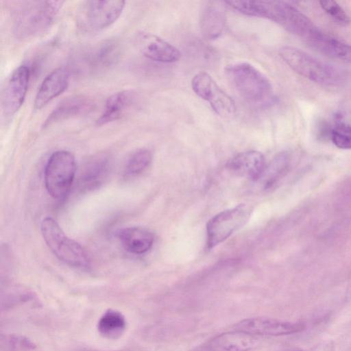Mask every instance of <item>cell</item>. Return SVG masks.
Listing matches in <instances>:
<instances>
[{
    "label": "cell",
    "mask_w": 351,
    "mask_h": 351,
    "mask_svg": "<svg viewBox=\"0 0 351 351\" xmlns=\"http://www.w3.org/2000/svg\"><path fill=\"white\" fill-rule=\"evenodd\" d=\"M63 3L60 1L23 2L13 17L15 37L26 40L43 34L53 23Z\"/></svg>",
    "instance_id": "obj_1"
},
{
    "label": "cell",
    "mask_w": 351,
    "mask_h": 351,
    "mask_svg": "<svg viewBox=\"0 0 351 351\" xmlns=\"http://www.w3.org/2000/svg\"><path fill=\"white\" fill-rule=\"evenodd\" d=\"M226 74L230 82L246 101L256 105H267L274 99L269 80L248 62H237L227 66Z\"/></svg>",
    "instance_id": "obj_2"
},
{
    "label": "cell",
    "mask_w": 351,
    "mask_h": 351,
    "mask_svg": "<svg viewBox=\"0 0 351 351\" xmlns=\"http://www.w3.org/2000/svg\"><path fill=\"white\" fill-rule=\"evenodd\" d=\"M255 14L256 17L268 19L278 23L306 41L320 30L306 15L287 2L258 1Z\"/></svg>",
    "instance_id": "obj_3"
},
{
    "label": "cell",
    "mask_w": 351,
    "mask_h": 351,
    "mask_svg": "<svg viewBox=\"0 0 351 351\" xmlns=\"http://www.w3.org/2000/svg\"><path fill=\"white\" fill-rule=\"evenodd\" d=\"M278 53L291 69L315 83L328 86L335 85L343 78L339 69L298 48L284 46L279 49Z\"/></svg>",
    "instance_id": "obj_4"
},
{
    "label": "cell",
    "mask_w": 351,
    "mask_h": 351,
    "mask_svg": "<svg viewBox=\"0 0 351 351\" xmlns=\"http://www.w3.org/2000/svg\"><path fill=\"white\" fill-rule=\"evenodd\" d=\"M40 230L47 245L60 261L78 269H86L89 266L90 260L84 248L67 237L53 219L45 218Z\"/></svg>",
    "instance_id": "obj_5"
},
{
    "label": "cell",
    "mask_w": 351,
    "mask_h": 351,
    "mask_svg": "<svg viewBox=\"0 0 351 351\" xmlns=\"http://www.w3.org/2000/svg\"><path fill=\"white\" fill-rule=\"evenodd\" d=\"M76 169L75 159L71 152L58 150L50 156L45 167L44 182L53 199L61 200L69 194Z\"/></svg>",
    "instance_id": "obj_6"
},
{
    "label": "cell",
    "mask_w": 351,
    "mask_h": 351,
    "mask_svg": "<svg viewBox=\"0 0 351 351\" xmlns=\"http://www.w3.org/2000/svg\"><path fill=\"white\" fill-rule=\"evenodd\" d=\"M125 4L124 1H86L78 11V25L87 32L100 31L119 19Z\"/></svg>",
    "instance_id": "obj_7"
},
{
    "label": "cell",
    "mask_w": 351,
    "mask_h": 351,
    "mask_svg": "<svg viewBox=\"0 0 351 351\" xmlns=\"http://www.w3.org/2000/svg\"><path fill=\"white\" fill-rule=\"evenodd\" d=\"M250 213L247 206L239 204L213 217L206 224L207 247L212 249L228 239L248 221Z\"/></svg>",
    "instance_id": "obj_8"
},
{
    "label": "cell",
    "mask_w": 351,
    "mask_h": 351,
    "mask_svg": "<svg viewBox=\"0 0 351 351\" xmlns=\"http://www.w3.org/2000/svg\"><path fill=\"white\" fill-rule=\"evenodd\" d=\"M191 88L199 97L208 102L218 115L230 117L234 114V101L208 73L202 71L195 75L191 80Z\"/></svg>",
    "instance_id": "obj_9"
},
{
    "label": "cell",
    "mask_w": 351,
    "mask_h": 351,
    "mask_svg": "<svg viewBox=\"0 0 351 351\" xmlns=\"http://www.w3.org/2000/svg\"><path fill=\"white\" fill-rule=\"evenodd\" d=\"M306 325L302 322L282 321L257 317L243 319L233 326V330L254 336H283L302 332Z\"/></svg>",
    "instance_id": "obj_10"
},
{
    "label": "cell",
    "mask_w": 351,
    "mask_h": 351,
    "mask_svg": "<svg viewBox=\"0 0 351 351\" xmlns=\"http://www.w3.org/2000/svg\"><path fill=\"white\" fill-rule=\"evenodd\" d=\"M29 77L30 69L26 65H21L12 72L2 93L1 106L5 116H12L23 105Z\"/></svg>",
    "instance_id": "obj_11"
},
{
    "label": "cell",
    "mask_w": 351,
    "mask_h": 351,
    "mask_svg": "<svg viewBox=\"0 0 351 351\" xmlns=\"http://www.w3.org/2000/svg\"><path fill=\"white\" fill-rule=\"evenodd\" d=\"M121 47L114 39H108L87 49L81 61L89 71H99L115 64L121 56Z\"/></svg>",
    "instance_id": "obj_12"
},
{
    "label": "cell",
    "mask_w": 351,
    "mask_h": 351,
    "mask_svg": "<svg viewBox=\"0 0 351 351\" xmlns=\"http://www.w3.org/2000/svg\"><path fill=\"white\" fill-rule=\"evenodd\" d=\"M137 43L143 56L153 61L172 63L179 60L181 57L180 51L176 47L150 33L139 34Z\"/></svg>",
    "instance_id": "obj_13"
},
{
    "label": "cell",
    "mask_w": 351,
    "mask_h": 351,
    "mask_svg": "<svg viewBox=\"0 0 351 351\" xmlns=\"http://www.w3.org/2000/svg\"><path fill=\"white\" fill-rule=\"evenodd\" d=\"M94 106L93 101L84 95L65 98L49 114L43 123V127L46 128L65 119L88 114L93 110Z\"/></svg>",
    "instance_id": "obj_14"
},
{
    "label": "cell",
    "mask_w": 351,
    "mask_h": 351,
    "mask_svg": "<svg viewBox=\"0 0 351 351\" xmlns=\"http://www.w3.org/2000/svg\"><path fill=\"white\" fill-rule=\"evenodd\" d=\"M69 84V73L58 68L49 73L42 82L36 93L34 108L39 110L62 94Z\"/></svg>",
    "instance_id": "obj_15"
},
{
    "label": "cell",
    "mask_w": 351,
    "mask_h": 351,
    "mask_svg": "<svg viewBox=\"0 0 351 351\" xmlns=\"http://www.w3.org/2000/svg\"><path fill=\"white\" fill-rule=\"evenodd\" d=\"M257 343L256 336L232 330L219 335L197 351H250Z\"/></svg>",
    "instance_id": "obj_16"
},
{
    "label": "cell",
    "mask_w": 351,
    "mask_h": 351,
    "mask_svg": "<svg viewBox=\"0 0 351 351\" xmlns=\"http://www.w3.org/2000/svg\"><path fill=\"white\" fill-rule=\"evenodd\" d=\"M227 167L239 176L256 180L266 166L263 155L260 152L250 150L235 155L228 162Z\"/></svg>",
    "instance_id": "obj_17"
},
{
    "label": "cell",
    "mask_w": 351,
    "mask_h": 351,
    "mask_svg": "<svg viewBox=\"0 0 351 351\" xmlns=\"http://www.w3.org/2000/svg\"><path fill=\"white\" fill-rule=\"evenodd\" d=\"M223 3L210 2L202 12L199 27L202 35L206 39H216L223 31L226 17Z\"/></svg>",
    "instance_id": "obj_18"
},
{
    "label": "cell",
    "mask_w": 351,
    "mask_h": 351,
    "mask_svg": "<svg viewBox=\"0 0 351 351\" xmlns=\"http://www.w3.org/2000/svg\"><path fill=\"white\" fill-rule=\"evenodd\" d=\"M123 247L128 252L141 255L152 247L154 236L149 230L141 227H128L120 230L117 234Z\"/></svg>",
    "instance_id": "obj_19"
},
{
    "label": "cell",
    "mask_w": 351,
    "mask_h": 351,
    "mask_svg": "<svg viewBox=\"0 0 351 351\" xmlns=\"http://www.w3.org/2000/svg\"><path fill=\"white\" fill-rule=\"evenodd\" d=\"M135 95L131 90H123L112 95L106 101L98 125H102L121 119L134 105Z\"/></svg>",
    "instance_id": "obj_20"
},
{
    "label": "cell",
    "mask_w": 351,
    "mask_h": 351,
    "mask_svg": "<svg viewBox=\"0 0 351 351\" xmlns=\"http://www.w3.org/2000/svg\"><path fill=\"white\" fill-rule=\"evenodd\" d=\"M306 43L327 56L351 63V45L328 35L322 30Z\"/></svg>",
    "instance_id": "obj_21"
},
{
    "label": "cell",
    "mask_w": 351,
    "mask_h": 351,
    "mask_svg": "<svg viewBox=\"0 0 351 351\" xmlns=\"http://www.w3.org/2000/svg\"><path fill=\"white\" fill-rule=\"evenodd\" d=\"M126 326L125 317L120 311L108 309L99 318L97 330L106 339H117L123 335Z\"/></svg>",
    "instance_id": "obj_22"
},
{
    "label": "cell",
    "mask_w": 351,
    "mask_h": 351,
    "mask_svg": "<svg viewBox=\"0 0 351 351\" xmlns=\"http://www.w3.org/2000/svg\"><path fill=\"white\" fill-rule=\"evenodd\" d=\"M330 137L337 147L351 149V109L341 110L335 114Z\"/></svg>",
    "instance_id": "obj_23"
},
{
    "label": "cell",
    "mask_w": 351,
    "mask_h": 351,
    "mask_svg": "<svg viewBox=\"0 0 351 351\" xmlns=\"http://www.w3.org/2000/svg\"><path fill=\"white\" fill-rule=\"evenodd\" d=\"M108 158L105 155L93 157L85 165L81 173L80 184L86 189L99 184L107 173Z\"/></svg>",
    "instance_id": "obj_24"
},
{
    "label": "cell",
    "mask_w": 351,
    "mask_h": 351,
    "mask_svg": "<svg viewBox=\"0 0 351 351\" xmlns=\"http://www.w3.org/2000/svg\"><path fill=\"white\" fill-rule=\"evenodd\" d=\"M289 164L290 157L287 153L283 152L278 154L269 166L265 167L259 178H263L264 187L269 189L276 184L285 176L289 169Z\"/></svg>",
    "instance_id": "obj_25"
},
{
    "label": "cell",
    "mask_w": 351,
    "mask_h": 351,
    "mask_svg": "<svg viewBox=\"0 0 351 351\" xmlns=\"http://www.w3.org/2000/svg\"><path fill=\"white\" fill-rule=\"evenodd\" d=\"M33 298V293L25 287L19 285L6 287L4 291H1V311H7Z\"/></svg>",
    "instance_id": "obj_26"
},
{
    "label": "cell",
    "mask_w": 351,
    "mask_h": 351,
    "mask_svg": "<svg viewBox=\"0 0 351 351\" xmlns=\"http://www.w3.org/2000/svg\"><path fill=\"white\" fill-rule=\"evenodd\" d=\"M152 155L147 149H140L134 152L127 161L125 167L126 176L133 177L143 173L150 165Z\"/></svg>",
    "instance_id": "obj_27"
},
{
    "label": "cell",
    "mask_w": 351,
    "mask_h": 351,
    "mask_svg": "<svg viewBox=\"0 0 351 351\" xmlns=\"http://www.w3.org/2000/svg\"><path fill=\"white\" fill-rule=\"evenodd\" d=\"M0 347L1 351H33L36 345L24 335L5 334L1 335Z\"/></svg>",
    "instance_id": "obj_28"
},
{
    "label": "cell",
    "mask_w": 351,
    "mask_h": 351,
    "mask_svg": "<svg viewBox=\"0 0 351 351\" xmlns=\"http://www.w3.org/2000/svg\"><path fill=\"white\" fill-rule=\"evenodd\" d=\"M319 4L335 22L341 25H347L350 23L351 19L349 15L336 1H321Z\"/></svg>",
    "instance_id": "obj_29"
},
{
    "label": "cell",
    "mask_w": 351,
    "mask_h": 351,
    "mask_svg": "<svg viewBox=\"0 0 351 351\" xmlns=\"http://www.w3.org/2000/svg\"><path fill=\"white\" fill-rule=\"evenodd\" d=\"M335 346L332 341H323L314 346L313 347L304 350L294 351H335Z\"/></svg>",
    "instance_id": "obj_30"
},
{
    "label": "cell",
    "mask_w": 351,
    "mask_h": 351,
    "mask_svg": "<svg viewBox=\"0 0 351 351\" xmlns=\"http://www.w3.org/2000/svg\"><path fill=\"white\" fill-rule=\"evenodd\" d=\"M83 351H99V350H83Z\"/></svg>",
    "instance_id": "obj_31"
}]
</instances>
